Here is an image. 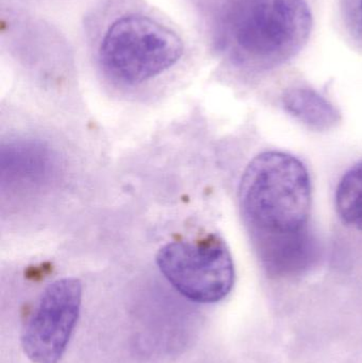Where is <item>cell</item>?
Wrapping results in <instances>:
<instances>
[{
  "instance_id": "6da1fadb",
  "label": "cell",
  "mask_w": 362,
  "mask_h": 363,
  "mask_svg": "<svg viewBox=\"0 0 362 363\" xmlns=\"http://www.w3.org/2000/svg\"><path fill=\"white\" fill-rule=\"evenodd\" d=\"M312 26L304 0H235L223 16L221 44L238 65L271 69L301 51Z\"/></svg>"
},
{
  "instance_id": "7a4b0ae2",
  "label": "cell",
  "mask_w": 362,
  "mask_h": 363,
  "mask_svg": "<svg viewBox=\"0 0 362 363\" xmlns=\"http://www.w3.org/2000/svg\"><path fill=\"white\" fill-rule=\"evenodd\" d=\"M240 205L252 238L307 230L312 206L307 169L287 153L259 155L242 178Z\"/></svg>"
},
{
  "instance_id": "3957f363",
  "label": "cell",
  "mask_w": 362,
  "mask_h": 363,
  "mask_svg": "<svg viewBox=\"0 0 362 363\" xmlns=\"http://www.w3.org/2000/svg\"><path fill=\"white\" fill-rule=\"evenodd\" d=\"M183 52L182 40L170 28L145 15L129 14L106 30L99 60L111 78L137 85L169 69Z\"/></svg>"
},
{
  "instance_id": "277c9868",
  "label": "cell",
  "mask_w": 362,
  "mask_h": 363,
  "mask_svg": "<svg viewBox=\"0 0 362 363\" xmlns=\"http://www.w3.org/2000/svg\"><path fill=\"white\" fill-rule=\"evenodd\" d=\"M157 264L179 294L200 304L220 302L235 281L231 253L216 235L167 243L157 252Z\"/></svg>"
},
{
  "instance_id": "5b68a950",
  "label": "cell",
  "mask_w": 362,
  "mask_h": 363,
  "mask_svg": "<svg viewBox=\"0 0 362 363\" xmlns=\"http://www.w3.org/2000/svg\"><path fill=\"white\" fill-rule=\"evenodd\" d=\"M82 285L65 277L49 285L26 324L23 353L33 363H57L67 349L80 315Z\"/></svg>"
},
{
  "instance_id": "8992f818",
  "label": "cell",
  "mask_w": 362,
  "mask_h": 363,
  "mask_svg": "<svg viewBox=\"0 0 362 363\" xmlns=\"http://www.w3.org/2000/svg\"><path fill=\"white\" fill-rule=\"evenodd\" d=\"M252 239L259 260L272 277H293L303 274L318 259V243L308 228L295 234Z\"/></svg>"
},
{
  "instance_id": "52a82bcc",
  "label": "cell",
  "mask_w": 362,
  "mask_h": 363,
  "mask_svg": "<svg viewBox=\"0 0 362 363\" xmlns=\"http://www.w3.org/2000/svg\"><path fill=\"white\" fill-rule=\"evenodd\" d=\"M283 104L289 114L317 131L332 129L340 121L335 106L314 89H289L283 97Z\"/></svg>"
},
{
  "instance_id": "ba28073f",
  "label": "cell",
  "mask_w": 362,
  "mask_h": 363,
  "mask_svg": "<svg viewBox=\"0 0 362 363\" xmlns=\"http://www.w3.org/2000/svg\"><path fill=\"white\" fill-rule=\"evenodd\" d=\"M336 207L344 222L362 232V163L351 168L340 181Z\"/></svg>"
},
{
  "instance_id": "9c48e42d",
  "label": "cell",
  "mask_w": 362,
  "mask_h": 363,
  "mask_svg": "<svg viewBox=\"0 0 362 363\" xmlns=\"http://www.w3.org/2000/svg\"><path fill=\"white\" fill-rule=\"evenodd\" d=\"M344 14L351 31L362 40V0H344Z\"/></svg>"
}]
</instances>
